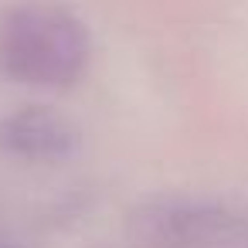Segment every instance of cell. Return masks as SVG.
I'll list each match as a JSON object with an SVG mask.
<instances>
[{
  "label": "cell",
  "instance_id": "1",
  "mask_svg": "<svg viewBox=\"0 0 248 248\" xmlns=\"http://www.w3.org/2000/svg\"><path fill=\"white\" fill-rule=\"evenodd\" d=\"M92 58L85 21L55 0H21L0 14V75L34 85L68 89Z\"/></svg>",
  "mask_w": 248,
  "mask_h": 248
},
{
  "label": "cell",
  "instance_id": "2",
  "mask_svg": "<svg viewBox=\"0 0 248 248\" xmlns=\"http://www.w3.org/2000/svg\"><path fill=\"white\" fill-rule=\"evenodd\" d=\"M234 231L228 207L194 197H160L136 207L126 221V234L136 248H197Z\"/></svg>",
  "mask_w": 248,
  "mask_h": 248
},
{
  "label": "cell",
  "instance_id": "3",
  "mask_svg": "<svg viewBox=\"0 0 248 248\" xmlns=\"http://www.w3.org/2000/svg\"><path fill=\"white\" fill-rule=\"evenodd\" d=\"M0 150L28 163H62L78 150V129L51 106H21L0 116Z\"/></svg>",
  "mask_w": 248,
  "mask_h": 248
}]
</instances>
